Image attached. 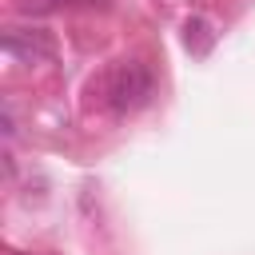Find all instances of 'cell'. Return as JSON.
Here are the masks:
<instances>
[{"label":"cell","mask_w":255,"mask_h":255,"mask_svg":"<svg viewBox=\"0 0 255 255\" xmlns=\"http://www.w3.org/2000/svg\"><path fill=\"white\" fill-rule=\"evenodd\" d=\"M12 255H16V251H12Z\"/></svg>","instance_id":"4"},{"label":"cell","mask_w":255,"mask_h":255,"mask_svg":"<svg viewBox=\"0 0 255 255\" xmlns=\"http://www.w3.org/2000/svg\"><path fill=\"white\" fill-rule=\"evenodd\" d=\"M4 48H8L16 60H24V64L52 60V52H56V44H52V36H48L44 28H8V32H4Z\"/></svg>","instance_id":"2"},{"label":"cell","mask_w":255,"mask_h":255,"mask_svg":"<svg viewBox=\"0 0 255 255\" xmlns=\"http://www.w3.org/2000/svg\"><path fill=\"white\" fill-rule=\"evenodd\" d=\"M151 92H155V80H151V72H147L139 60L116 64V68L104 76V104H108L112 112H120V116L143 108V104L151 100Z\"/></svg>","instance_id":"1"},{"label":"cell","mask_w":255,"mask_h":255,"mask_svg":"<svg viewBox=\"0 0 255 255\" xmlns=\"http://www.w3.org/2000/svg\"><path fill=\"white\" fill-rule=\"evenodd\" d=\"M72 4H84V8H108V0H72Z\"/></svg>","instance_id":"3"}]
</instances>
